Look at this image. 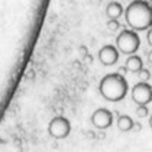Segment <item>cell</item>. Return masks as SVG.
<instances>
[{
    "mask_svg": "<svg viewBox=\"0 0 152 152\" xmlns=\"http://www.w3.org/2000/svg\"><path fill=\"white\" fill-rule=\"evenodd\" d=\"M125 21L133 31L150 29L152 25V9L148 1L137 0L128 4L124 11Z\"/></svg>",
    "mask_w": 152,
    "mask_h": 152,
    "instance_id": "1",
    "label": "cell"
},
{
    "mask_svg": "<svg viewBox=\"0 0 152 152\" xmlns=\"http://www.w3.org/2000/svg\"><path fill=\"white\" fill-rule=\"evenodd\" d=\"M99 92L105 100L118 102L125 98L128 92V83L124 76L118 73L106 74L100 80Z\"/></svg>",
    "mask_w": 152,
    "mask_h": 152,
    "instance_id": "2",
    "label": "cell"
},
{
    "mask_svg": "<svg viewBox=\"0 0 152 152\" xmlns=\"http://www.w3.org/2000/svg\"><path fill=\"white\" fill-rule=\"evenodd\" d=\"M141 40L139 34L131 29H124L117 36L116 48L123 54L132 55L139 50Z\"/></svg>",
    "mask_w": 152,
    "mask_h": 152,
    "instance_id": "3",
    "label": "cell"
},
{
    "mask_svg": "<svg viewBox=\"0 0 152 152\" xmlns=\"http://www.w3.org/2000/svg\"><path fill=\"white\" fill-rule=\"evenodd\" d=\"M48 132L56 140H64L71 133V123L66 117H54L48 124Z\"/></svg>",
    "mask_w": 152,
    "mask_h": 152,
    "instance_id": "4",
    "label": "cell"
},
{
    "mask_svg": "<svg viewBox=\"0 0 152 152\" xmlns=\"http://www.w3.org/2000/svg\"><path fill=\"white\" fill-rule=\"evenodd\" d=\"M131 98L137 106H146L151 102L152 89L151 86L147 83H137L132 87L131 90Z\"/></svg>",
    "mask_w": 152,
    "mask_h": 152,
    "instance_id": "5",
    "label": "cell"
},
{
    "mask_svg": "<svg viewBox=\"0 0 152 152\" xmlns=\"http://www.w3.org/2000/svg\"><path fill=\"white\" fill-rule=\"evenodd\" d=\"M91 122L94 127L98 129H106L113 125L114 122V115L107 108H98L92 114Z\"/></svg>",
    "mask_w": 152,
    "mask_h": 152,
    "instance_id": "6",
    "label": "cell"
},
{
    "mask_svg": "<svg viewBox=\"0 0 152 152\" xmlns=\"http://www.w3.org/2000/svg\"><path fill=\"white\" fill-rule=\"evenodd\" d=\"M100 63L105 67H110L117 64L119 59V51L113 45H105L98 52Z\"/></svg>",
    "mask_w": 152,
    "mask_h": 152,
    "instance_id": "7",
    "label": "cell"
},
{
    "mask_svg": "<svg viewBox=\"0 0 152 152\" xmlns=\"http://www.w3.org/2000/svg\"><path fill=\"white\" fill-rule=\"evenodd\" d=\"M105 14L110 20H118L124 14V9L121 3L117 1H112L106 5Z\"/></svg>",
    "mask_w": 152,
    "mask_h": 152,
    "instance_id": "8",
    "label": "cell"
},
{
    "mask_svg": "<svg viewBox=\"0 0 152 152\" xmlns=\"http://www.w3.org/2000/svg\"><path fill=\"white\" fill-rule=\"evenodd\" d=\"M125 68L127 71H130L132 73H139L143 69V61L139 55H129L125 61Z\"/></svg>",
    "mask_w": 152,
    "mask_h": 152,
    "instance_id": "9",
    "label": "cell"
},
{
    "mask_svg": "<svg viewBox=\"0 0 152 152\" xmlns=\"http://www.w3.org/2000/svg\"><path fill=\"white\" fill-rule=\"evenodd\" d=\"M117 125H118V128L120 129L123 132H127V131H130L133 128V125L134 122L133 120L128 116V115H122L118 118L117 121Z\"/></svg>",
    "mask_w": 152,
    "mask_h": 152,
    "instance_id": "10",
    "label": "cell"
},
{
    "mask_svg": "<svg viewBox=\"0 0 152 152\" xmlns=\"http://www.w3.org/2000/svg\"><path fill=\"white\" fill-rule=\"evenodd\" d=\"M135 114H137V116L140 117V118H145V117H147L148 114H149V110H148L147 106H144V105L137 106V110H135Z\"/></svg>",
    "mask_w": 152,
    "mask_h": 152,
    "instance_id": "11",
    "label": "cell"
},
{
    "mask_svg": "<svg viewBox=\"0 0 152 152\" xmlns=\"http://www.w3.org/2000/svg\"><path fill=\"white\" fill-rule=\"evenodd\" d=\"M137 74H139V78L142 80L141 83H147L150 79V72L147 69H144L143 68Z\"/></svg>",
    "mask_w": 152,
    "mask_h": 152,
    "instance_id": "12",
    "label": "cell"
},
{
    "mask_svg": "<svg viewBox=\"0 0 152 152\" xmlns=\"http://www.w3.org/2000/svg\"><path fill=\"white\" fill-rule=\"evenodd\" d=\"M107 28L110 31H117L120 28V23H119L118 20H108Z\"/></svg>",
    "mask_w": 152,
    "mask_h": 152,
    "instance_id": "13",
    "label": "cell"
},
{
    "mask_svg": "<svg viewBox=\"0 0 152 152\" xmlns=\"http://www.w3.org/2000/svg\"><path fill=\"white\" fill-rule=\"evenodd\" d=\"M148 44L151 45V39H150V36H151V29L148 30Z\"/></svg>",
    "mask_w": 152,
    "mask_h": 152,
    "instance_id": "14",
    "label": "cell"
}]
</instances>
